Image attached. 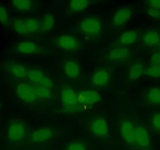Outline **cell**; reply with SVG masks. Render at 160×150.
Masks as SVG:
<instances>
[{"instance_id": "obj_20", "label": "cell", "mask_w": 160, "mask_h": 150, "mask_svg": "<svg viewBox=\"0 0 160 150\" xmlns=\"http://www.w3.org/2000/svg\"><path fill=\"white\" fill-rule=\"evenodd\" d=\"M138 37L137 33L134 30H128L118 37L116 43L118 46H127L136 42Z\"/></svg>"}, {"instance_id": "obj_11", "label": "cell", "mask_w": 160, "mask_h": 150, "mask_svg": "<svg viewBox=\"0 0 160 150\" xmlns=\"http://www.w3.org/2000/svg\"><path fill=\"white\" fill-rule=\"evenodd\" d=\"M89 128L92 134L97 137L105 138L109 134V124L106 119L103 117L93 118L90 122Z\"/></svg>"}, {"instance_id": "obj_26", "label": "cell", "mask_w": 160, "mask_h": 150, "mask_svg": "<svg viewBox=\"0 0 160 150\" xmlns=\"http://www.w3.org/2000/svg\"><path fill=\"white\" fill-rule=\"evenodd\" d=\"M13 28L18 34L22 35H29L25 18H18L15 20L13 22Z\"/></svg>"}, {"instance_id": "obj_30", "label": "cell", "mask_w": 160, "mask_h": 150, "mask_svg": "<svg viewBox=\"0 0 160 150\" xmlns=\"http://www.w3.org/2000/svg\"><path fill=\"white\" fill-rule=\"evenodd\" d=\"M0 23L6 26L9 23V15L6 7L0 4Z\"/></svg>"}, {"instance_id": "obj_14", "label": "cell", "mask_w": 160, "mask_h": 150, "mask_svg": "<svg viewBox=\"0 0 160 150\" xmlns=\"http://www.w3.org/2000/svg\"><path fill=\"white\" fill-rule=\"evenodd\" d=\"M129 49L126 46H118L111 49L107 54V59L112 62H121L128 59Z\"/></svg>"}, {"instance_id": "obj_28", "label": "cell", "mask_w": 160, "mask_h": 150, "mask_svg": "<svg viewBox=\"0 0 160 150\" xmlns=\"http://www.w3.org/2000/svg\"><path fill=\"white\" fill-rule=\"evenodd\" d=\"M150 125L153 132L160 135V112L152 115L150 119Z\"/></svg>"}, {"instance_id": "obj_7", "label": "cell", "mask_w": 160, "mask_h": 150, "mask_svg": "<svg viewBox=\"0 0 160 150\" xmlns=\"http://www.w3.org/2000/svg\"><path fill=\"white\" fill-rule=\"evenodd\" d=\"M26 134L25 124L20 121L11 122L7 129L8 140L13 143H19L22 141Z\"/></svg>"}, {"instance_id": "obj_10", "label": "cell", "mask_w": 160, "mask_h": 150, "mask_svg": "<svg viewBox=\"0 0 160 150\" xmlns=\"http://www.w3.org/2000/svg\"><path fill=\"white\" fill-rule=\"evenodd\" d=\"M101 0H68L66 14L71 16L83 12L90 6L99 2Z\"/></svg>"}, {"instance_id": "obj_32", "label": "cell", "mask_w": 160, "mask_h": 150, "mask_svg": "<svg viewBox=\"0 0 160 150\" xmlns=\"http://www.w3.org/2000/svg\"><path fill=\"white\" fill-rule=\"evenodd\" d=\"M147 13L153 18H158L160 16V10L158 8L149 7L147 10Z\"/></svg>"}, {"instance_id": "obj_34", "label": "cell", "mask_w": 160, "mask_h": 150, "mask_svg": "<svg viewBox=\"0 0 160 150\" xmlns=\"http://www.w3.org/2000/svg\"><path fill=\"white\" fill-rule=\"evenodd\" d=\"M149 7L158 8L160 10V0H146Z\"/></svg>"}, {"instance_id": "obj_22", "label": "cell", "mask_w": 160, "mask_h": 150, "mask_svg": "<svg viewBox=\"0 0 160 150\" xmlns=\"http://www.w3.org/2000/svg\"><path fill=\"white\" fill-rule=\"evenodd\" d=\"M25 19L29 35L41 32V19L36 17H29Z\"/></svg>"}, {"instance_id": "obj_9", "label": "cell", "mask_w": 160, "mask_h": 150, "mask_svg": "<svg viewBox=\"0 0 160 150\" xmlns=\"http://www.w3.org/2000/svg\"><path fill=\"white\" fill-rule=\"evenodd\" d=\"M26 77L32 83L51 89L53 84L51 79L38 69H28Z\"/></svg>"}, {"instance_id": "obj_33", "label": "cell", "mask_w": 160, "mask_h": 150, "mask_svg": "<svg viewBox=\"0 0 160 150\" xmlns=\"http://www.w3.org/2000/svg\"><path fill=\"white\" fill-rule=\"evenodd\" d=\"M151 65L160 66V51L155 52L151 58Z\"/></svg>"}, {"instance_id": "obj_2", "label": "cell", "mask_w": 160, "mask_h": 150, "mask_svg": "<svg viewBox=\"0 0 160 150\" xmlns=\"http://www.w3.org/2000/svg\"><path fill=\"white\" fill-rule=\"evenodd\" d=\"M63 107L68 112H75L80 109L78 93L73 88L68 86L63 87L60 94Z\"/></svg>"}, {"instance_id": "obj_19", "label": "cell", "mask_w": 160, "mask_h": 150, "mask_svg": "<svg viewBox=\"0 0 160 150\" xmlns=\"http://www.w3.org/2000/svg\"><path fill=\"white\" fill-rule=\"evenodd\" d=\"M63 70L65 75L70 78H78L81 73L79 64L72 60H69L65 63Z\"/></svg>"}, {"instance_id": "obj_12", "label": "cell", "mask_w": 160, "mask_h": 150, "mask_svg": "<svg viewBox=\"0 0 160 150\" xmlns=\"http://www.w3.org/2000/svg\"><path fill=\"white\" fill-rule=\"evenodd\" d=\"M135 125L130 121L125 120L121 123L120 134L124 142L133 148L135 139Z\"/></svg>"}, {"instance_id": "obj_23", "label": "cell", "mask_w": 160, "mask_h": 150, "mask_svg": "<svg viewBox=\"0 0 160 150\" xmlns=\"http://www.w3.org/2000/svg\"><path fill=\"white\" fill-rule=\"evenodd\" d=\"M145 69L143 64L140 62L133 63L129 70L128 78L130 81H134L144 75Z\"/></svg>"}, {"instance_id": "obj_1", "label": "cell", "mask_w": 160, "mask_h": 150, "mask_svg": "<svg viewBox=\"0 0 160 150\" xmlns=\"http://www.w3.org/2000/svg\"><path fill=\"white\" fill-rule=\"evenodd\" d=\"M76 28L78 31L88 37L98 38L102 32V18L98 15L84 17L77 22Z\"/></svg>"}, {"instance_id": "obj_17", "label": "cell", "mask_w": 160, "mask_h": 150, "mask_svg": "<svg viewBox=\"0 0 160 150\" xmlns=\"http://www.w3.org/2000/svg\"><path fill=\"white\" fill-rule=\"evenodd\" d=\"M11 4L16 10L20 12H33L37 9L34 0H10Z\"/></svg>"}, {"instance_id": "obj_4", "label": "cell", "mask_w": 160, "mask_h": 150, "mask_svg": "<svg viewBox=\"0 0 160 150\" xmlns=\"http://www.w3.org/2000/svg\"><path fill=\"white\" fill-rule=\"evenodd\" d=\"M15 93L19 99L25 103H34L39 99L32 83L26 82H18L15 88Z\"/></svg>"}, {"instance_id": "obj_24", "label": "cell", "mask_w": 160, "mask_h": 150, "mask_svg": "<svg viewBox=\"0 0 160 150\" xmlns=\"http://www.w3.org/2000/svg\"><path fill=\"white\" fill-rule=\"evenodd\" d=\"M145 101L148 105H160V88H153L148 91L145 96Z\"/></svg>"}, {"instance_id": "obj_29", "label": "cell", "mask_w": 160, "mask_h": 150, "mask_svg": "<svg viewBox=\"0 0 160 150\" xmlns=\"http://www.w3.org/2000/svg\"><path fill=\"white\" fill-rule=\"evenodd\" d=\"M144 75L152 77H160V66L150 65L145 70Z\"/></svg>"}, {"instance_id": "obj_5", "label": "cell", "mask_w": 160, "mask_h": 150, "mask_svg": "<svg viewBox=\"0 0 160 150\" xmlns=\"http://www.w3.org/2000/svg\"><path fill=\"white\" fill-rule=\"evenodd\" d=\"M13 52L18 55H38L43 52V49L35 42L29 40H22L13 47Z\"/></svg>"}, {"instance_id": "obj_16", "label": "cell", "mask_w": 160, "mask_h": 150, "mask_svg": "<svg viewBox=\"0 0 160 150\" xmlns=\"http://www.w3.org/2000/svg\"><path fill=\"white\" fill-rule=\"evenodd\" d=\"M110 72L105 69L96 71L91 79L92 85L96 87H102L107 85L111 80Z\"/></svg>"}, {"instance_id": "obj_18", "label": "cell", "mask_w": 160, "mask_h": 150, "mask_svg": "<svg viewBox=\"0 0 160 150\" xmlns=\"http://www.w3.org/2000/svg\"><path fill=\"white\" fill-rule=\"evenodd\" d=\"M8 71L10 75L18 78H24L27 77L28 69L23 64L18 63H11L7 66Z\"/></svg>"}, {"instance_id": "obj_8", "label": "cell", "mask_w": 160, "mask_h": 150, "mask_svg": "<svg viewBox=\"0 0 160 150\" xmlns=\"http://www.w3.org/2000/svg\"><path fill=\"white\" fill-rule=\"evenodd\" d=\"M132 15V10L129 7H118L113 14L111 24L114 28H121L128 22Z\"/></svg>"}, {"instance_id": "obj_21", "label": "cell", "mask_w": 160, "mask_h": 150, "mask_svg": "<svg viewBox=\"0 0 160 150\" xmlns=\"http://www.w3.org/2000/svg\"><path fill=\"white\" fill-rule=\"evenodd\" d=\"M56 17L54 14L48 12L41 19V32L46 33L52 30L55 26Z\"/></svg>"}, {"instance_id": "obj_3", "label": "cell", "mask_w": 160, "mask_h": 150, "mask_svg": "<svg viewBox=\"0 0 160 150\" xmlns=\"http://www.w3.org/2000/svg\"><path fill=\"white\" fill-rule=\"evenodd\" d=\"M135 139L133 148L135 150H152L151 140L147 128L142 124H134Z\"/></svg>"}, {"instance_id": "obj_27", "label": "cell", "mask_w": 160, "mask_h": 150, "mask_svg": "<svg viewBox=\"0 0 160 150\" xmlns=\"http://www.w3.org/2000/svg\"><path fill=\"white\" fill-rule=\"evenodd\" d=\"M39 99L48 100L52 97L51 89L32 83Z\"/></svg>"}, {"instance_id": "obj_25", "label": "cell", "mask_w": 160, "mask_h": 150, "mask_svg": "<svg viewBox=\"0 0 160 150\" xmlns=\"http://www.w3.org/2000/svg\"><path fill=\"white\" fill-rule=\"evenodd\" d=\"M160 36L159 34L155 31L148 32L143 38L144 44L148 46H154L158 45L159 42Z\"/></svg>"}, {"instance_id": "obj_6", "label": "cell", "mask_w": 160, "mask_h": 150, "mask_svg": "<svg viewBox=\"0 0 160 150\" xmlns=\"http://www.w3.org/2000/svg\"><path fill=\"white\" fill-rule=\"evenodd\" d=\"M56 46L62 50L74 52L80 49V42L76 37L70 34L58 35L54 39Z\"/></svg>"}, {"instance_id": "obj_13", "label": "cell", "mask_w": 160, "mask_h": 150, "mask_svg": "<svg viewBox=\"0 0 160 150\" xmlns=\"http://www.w3.org/2000/svg\"><path fill=\"white\" fill-rule=\"evenodd\" d=\"M78 96L80 105H91L97 104L101 99V96L99 93L95 90L81 91L78 94Z\"/></svg>"}, {"instance_id": "obj_35", "label": "cell", "mask_w": 160, "mask_h": 150, "mask_svg": "<svg viewBox=\"0 0 160 150\" xmlns=\"http://www.w3.org/2000/svg\"><path fill=\"white\" fill-rule=\"evenodd\" d=\"M1 102H0V110H1Z\"/></svg>"}, {"instance_id": "obj_15", "label": "cell", "mask_w": 160, "mask_h": 150, "mask_svg": "<svg viewBox=\"0 0 160 150\" xmlns=\"http://www.w3.org/2000/svg\"><path fill=\"white\" fill-rule=\"evenodd\" d=\"M53 135L52 131L49 127L35 129L31 133V139L33 143H42L50 140Z\"/></svg>"}, {"instance_id": "obj_31", "label": "cell", "mask_w": 160, "mask_h": 150, "mask_svg": "<svg viewBox=\"0 0 160 150\" xmlns=\"http://www.w3.org/2000/svg\"><path fill=\"white\" fill-rule=\"evenodd\" d=\"M66 150H87V148L84 142L75 141L70 142L68 145Z\"/></svg>"}]
</instances>
